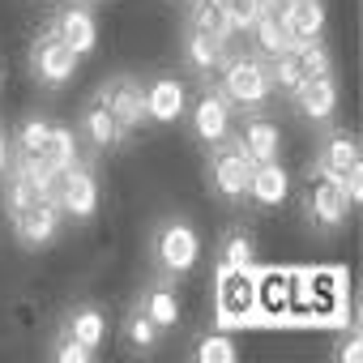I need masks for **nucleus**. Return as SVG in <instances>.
I'll use <instances>...</instances> for the list:
<instances>
[{"instance_id": "23", "label": "nucleus", "mask_w": 363, "mask_h": 363, "mask_svg": "<svg viewBox=\"0 0 363 363\" xmlns=\"http://www.w3.org/2000/svg\"><path fill=\"white\" fill-rule=\"evenodd\" d=\"M286 308H295V282L286 274L257 278V312L261 316H282Z\"/></svg>"}, {"instance_id": "5", "label": "nucleus", "mask_w": 363, "mask_h": 363, "mask_svg": "<svg viewBox=\"0 0 363 363\" xmlns=\"http://www.w3.org/2000/svg\"><path fill=\"white\" fill-rule=\"evenodd\" d=\"M252 167L257 162L240 150L235 137L214 141V150H210V184H214V193H223L227 201H244L248 184H252Z\"/></svg>"}, {"instance_id": "29", "label": "nucleus", "mask_w": 363, "mask_h": 363, "mask_svg": "<svg viewBox=\"0 0 363 363\" xmlns=\"http://www.w3.org/2000/svg\"><path fill=\"white\" fill-rule=\"evenodd\" d=\"M223 13H227V26L248 30L261 18V0H223Z\"/></svg>"}, {"instance_id": "8", "label": "nucleus", "mask_w": 363, "mask_h": 363, "mask_svg": "<svg viewBox=\"0 0 363 363\" xmlns=\"http://www.w3.org/2000/svg\"><path fill=\"white\" fill-rule=\"evenodd\" d=\"M333 65H329V52H325V43L320 39H312V43H291L286 52H278L274 60H269V77H274V86H282V90H295L299 82H308V77H316V73H329Z\"/></svg>"}, {"instance_id": "27", "label": "nucleus", "mask_w": 363, "mask_h": 363, "mask_svg": "<svg viewBox=\"0 0 363 363\" xmlns=\"http://www.w3.org/2000/svg\"><path fill=\"white\" fill-rule=\"evenodd\" d=\"M193 354H197L201 363H231V359H235V342H231L227 333H206Z\"/></svg>"}, {"instance_id": "26", "label": "nucleus", "mask_w": 363, "mask_h": 363, "mask_svg": "<svg viewBox=\"0 0 363 363\" xmlns=\"http://www.w3.org/2000/svg\"><path fill=\"white\" fill-rule=\"evenodd\" d=\"M218 265H231V269H248L257 265V240L248 231H227L218 240Z\"/></svg>"}, {"instance_id": "22", "label": "nucleus", "mask_w": 363, "mask_h": 363, "mask_svg": "<svg viewBox=\"0 0 363 363\" xmlns=\"http://www.w3.org/2000/svg\"><path fill=\"white\" fill-rule=\"evenodd\" d=\"M82 137L94 145V150H116L124 141V133L116 128V120L107 116V107L99 99H90V107L82 111Z\"/></svg>"}, {"instance_id": "10", "label": "nucleus", "mask_w": 363, "mask_h": 363, "mask_svg": "<svg viewBox=\"0 0 363 363\" xmlns=\"http://www.w3.org/2000/svg\"><path fill=\"white\" fill-rule=\"evenodd\" d=\"M77 52L48 26V30H39V39L30 43V73L43 82V86H65L73 73H77Z\"/></svg>"}, {"instance_id": "28", "label": "nucleus", "mask_w": 363, "mask_h": 363, "mask_svg": "<svg viewBox=\"0 0 363 363\" xmlns=\"http://www.w3.org/2000/svg\"><path fill=\"white\" fill-rule=\"evenodd\" d=\"M189 22L206 26V30H227V13H223V5H214V0H193Z\"/></svg>"}, {"instance_id": "12", "label": "nucleus", "mask_w": 363, "mask_h": 363, "mask_svg": "<svg viewBox=\"0 0 363 363\" xmlns=\"http://www.w3.org/2000/svg\"><path fill=\"white\" fill-rule=\"evenodd\" d=\"M329 175H337L342 179V189H346V197H350V206L363 197V162H359V145H354V137L350 133H329V141H325V150H320V158H316Z\"/></svg>"}, {"instance_id": "19", "label": "nucleus", "mask_w": 363, "mask_h": 363, "mask_svg": "<svg viewBox=\"0 0 363 363\" xmlns=\"http://www.w3.org/2000/svg\"><path fill=\"white\" fill-rule=\"evenodd\" d=\"M248 197H252L257 206H282V201L291 197V171H286L278 158H269V162H257V167H252Z\"/></svg>"}, {"instance_id": "16", "label": "nucleus", "mask_w": 363, "mask_h": 363, "mask_svg": "<svg viewBox=\"0 0 363 363\" xmlns=\"http://www.w3.org/2000/svg\"><path fill=\"white\" fill-rule=\"evenodd\" d=\"M223 35L227 30H206V26L189 22V30H184V60L193 65V73L214 77L223 69Z\"/></svg>"}, {"instance_id": "9", "label": "nucleus", "mask_w": 363, "mask_h": 363, "mask_svg": "<svg viewBox=\"0 0 363 363\" xmlns=\"http://www.w3.org/2000/svg\"><path fill=\"white\" fill-rule=\"evenodd\" d=\"M52 193H56V201H60V210H65L69 218H90V214L99 210V179H94V171H90L86 162H77V158L56 171Z\"/></svg>"}, {"instance_id": "13", "label": "nucleus", "mask_w": 363, "mask_h": 363, "mask_svg": "<svg viewBox=\"0 0 363 363\" xmlns=\"http://www.w3.org/2000/svg\"><path fill=\"white\" fill-rule=\"evenodd\" d=\"M231 116H235L231 99H227L218 86H206L201 99H197V107H193V133L214 145V141L231 137Z\"/></svg>"}, {"instance_id": "33", "label": "nucleus", "mask_w": 363, "mask_h": 363, "mask_svg": "<svg viewBox=\"0 0 363 363\" xmlns=\"http://www.w3.org/2000/svg\"><path fill=\"white\" fill-rule=\"evenodd\" d=\"M5 167H9V137L0 133V171H5Z\"/></svg>"}, {"instance_id": "18", "label": "nucleus", "mask_w": 363, "mask_h": 363, "mask_svg": "<svg viewBox=\"0 0 363 363\" xmlns=\"http://www.w3.org/2000/svg\"><path fill=\"white\" fill-rule=\"evenodd\" d=\"M235 141H240V150H244L252 162H269V158L282 154V128H278L274 120H265V116H248V120L240 124Z\"/></svg>"}, {"instance_id": "3", "label": "nucleus", "mask_w": 363, "mask_h": 363, "mask_svg": "<svg viewBox=\"0 0 363 363\" xmlns=\"http://www.w3.org/2000/svg\"><path fill=\"white\" fill-rule=\"evenodd\" d=\"M299 206H303L308 223H316V227H337V223L350 214V197H346V189H342V179L329 175L320 162L308 167V175H303Z\"/></svg>"}, {"instance_id": "17", "label": "nucleus", "mask_w": 363, "mask_h": 363, "mask_svg": "<svg viewBox=\"0 0 363 363\" xmlns=\"http://www.w3.org/2000/svg\"><path fill=\"white\" fill-rule=\"evenodd\" d=\"M291 99H295L299 116H308V120H329L333 107H337V82H333V69H329V73H316V77H308V82H299V86L291 90Z\"/></svg>"}, {"instance_id": "30", "label": "nucleus", "mask_w": 363, "mask_h": 363, "mask_svg": "<svg viewBox=\"0 0 363 363\" xmlns=\"http://www.w3.org/2000/svg\"><path fill=\"white\" fill-rule=\"evenodd\" d=\"M308 282H312V291H308V299H312V303H316L320 312L337 303V295H333V291H337V278H329V274H312Z\"/></svg>"}, {"instance_id": "15", "label": "nucleus", "mask_w": 363, "mask_h": 363, "mask_svg": "<svg viewBox=\"0 0 363 363\" xmlns=\"http://www.w3.org/2000/svg\"><path fill=\"white\" fill-rule=\"evenodd\" d=\"M184 107H189V90L179 77H154L145 86V116L154 124H175L184 116Z\"/></svg>"}, {"instance_id": "11", "label": "nucleus", "mask_w": 363, "mask_h": 363, "mask_svg": "<svg viewBox=\"0 0 363 363\" xmlns=\"http://www.w3.org/2000/svg\"><path fill=\"white\" fill-rule=\"evenodd\" d=\"M197 257H201V240H197V231L189 223L171 218V223L158 227V235H154V261L167 274H189L197 265Z\"/></svg>"}, {"instance_id": "2", "label": "nucleus", "mask_w": 363, "mask_h": 363, "mask_svg": "<svg viewBox=\"0 0 363 363\" xmlns=\"http://www.w3.org/2000/svg\"><path fill=\"white\" fill-rule=\"evenodd\" d=\"M210 86H218L231 99V107H261L269 99V90H274L269 60H261V56H235V60H227L210 77Z\"/></svg>"}, {"instance_id": "14", "label": "nucleus", "mask_w": 363, "mask_h": 363, "mask_svg": "<svg viewBox=\"0 0 363 363\" xmlns=\"http://www.w3.org/2000/svg\"><path fill=\"white\" fill-rule=\"evenodd\" d=\"M52 30H56L77 56L94 52V43H99V18H94L90 5H65V9L52 18Z\"/></svg>"}, {"instance_id": "32", "label": "nucleus", "mask_w": 363, "mask_h": 363, "mask_svg": "<svg viewBox=\"0 0 363 363\" xmlns=\"http://www.w3.org/2000/svg\"><path fill=\"white\" fill-rule=\"evenodd\" d=\"M359 354H363V337H359V329H346V333L337 337V346H333V359L350 363V359H359Z\"/></svg>"}, {"instance_id": "1", "label": "nucleus", "mask_w": 363, "mask_h": 363, "mask_svg": "<svg viewBox=\"0 0 363 363\" xmlns=\"http://www.w3.org/2000/svg\"><path fill=\"white\" fill-rule=\"evenodd\" d=\"M77 158V137L65 128V124H52V120H26L18 128V154L9 162H22L30 171H43L56 179L60 167H69Z\"/></svg>"}, {"instance_id": "24", "label": "nucleus", "mask_w": 363, "mask_h": 363, "mask_svg": "<svg viewBox=\"0 0 363 363\" xmlns=\"http://www.w3.org/2000/svg\"><path fill=\"white\" fill-rule=\"evenodd\" d=\"M65 333H73L86 350H99L103 337H107V316L99 308H90V303H77L69 312V320H65Z\"/></svg>"}, {"instance_id": "31", "label": "nucleus", "mask_w": 363, "mask_h": 363, "mask_svg": "<svg viewBox=\"0 0 363 363\" xmlns=\"http://www.w3.org/2000/svg\"><path fill=\"white\" fill-rule=\"evenodd\" d=\"M52 354H56L60 363H86L94 350H86V346H82L73 333H60V337H56V346H52Z\"/></svg>"}, {"instance_id": "21", "label": "nucleus", "mask_w": 363, "mask_h": 363, "mask_svg": "<svg viewBox=\"0 0 363 363\" xmlns=\"http://www.w3.org/2000/svg\"><path fill=\"white\" fill-rule=\"evenodd\" d=\"M137 303L150 312V320H154L162 333H167V329H175V325H179V316H184V312H179V295H175V286H171V282H154Z\"/></svg>"}, {"instance_id": "20", "label": "nucleus", "mask_w": 363, "mask_h": 363, "mask_svg": "<svg viewBox=\"0 0 363 363\" xmlns=\"http://www.w3.org/2000/svg\"><path fill=\"white\" fill-rule=\"evenodd\" d=\"M282 26H286L291 43H312L325 30V5H320V0H295L291 13L282 18Z\"/></svg>"}, {"instance_id": "4", "label": "nucleus", "mask_w": 363, "mask_h": 363, "mask_svg": "<svg viewBox=\"0 0 363 363\" xmlns=\"http://www.w3.org/2000/svg\"><path fill=\"white\" fill-rule=\"evenodd\" d=\"M214 308H218V325L235 329L244 320L257 316V269H231L218 265V282H214Z\"/></svg>"}, {"instance_id": "25", "label": "nucleus", "mask_w": 363, "mask_h": 363, "mask_svg": "<svg viewBox=\"0 0 363 363\" xmlns=\"http://www.w3.org/2000/svg\"><path fill=\"white\" fill-rule=\"evenodd\" d=\"M158 337H162V329L150 320V312H145L141 303H133V308H128V316H124V346H128V350H137V354H145V350H154V346H158Z\"/></svg>"}, {"instance_id": "6", "label": "nucleus", "mask_w": 363, "mask_h": 363, "mask_svg": "<svg viewBox=\"0 0 363 363\" xmlns=\"http://www.w3.org/2000/svg\"><path fill=\"white\" fill-rule=\"evenodd\" d=\"M103 107H107V116L116 120V128L128 137V133H137V128H145V86L137 82V77H111V82H103L99 86V94H94Z\"/></svg>"}, {"instance_id": "7", "label": "nucleus", "mask_w": 363, "mask_h": 363, "mask_svg": "<svg viewBox=\"0 0 363 363\" xmlns=\"http://www.w3.org/2000/svg\"><path fill=\"white\" fill-rule=\"evenodd\" d=\"M60 218H65V210H60L56 193H43V197H35V201H26V206L9 210L13 235H18L26 248H43V244H52L56 231H60Z\"/></svg>"}]
</instances>
